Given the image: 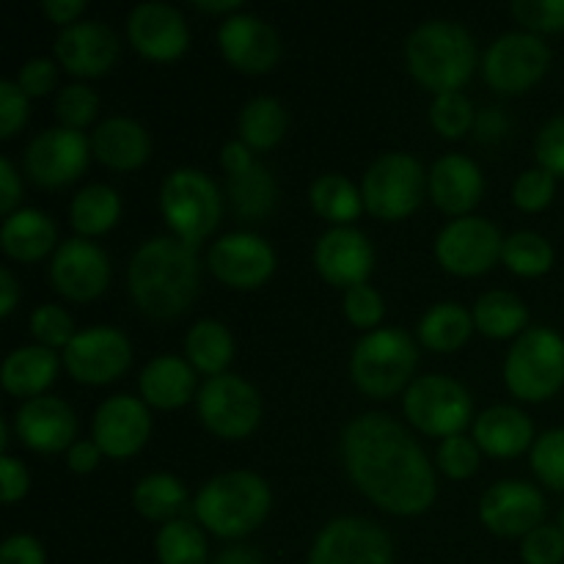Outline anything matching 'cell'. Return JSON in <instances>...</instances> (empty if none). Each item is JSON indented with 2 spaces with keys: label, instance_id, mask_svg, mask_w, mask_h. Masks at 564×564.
I'll return each mask as SVG.
<instances>
[{
  "label": "cell",
  "instance_id": "cell-44",
  "mask_svg": "<svg viewBox=\"0 0 564 564\" xmlns=\"http://www.w3.org/2000/svg\"><path fill=\"white\" fill-rule=\"evenodd\" d=\"M479 460H482V449L477 441L466 438V435H452L444 438L438 446V468L449 479H468L477 474Z\"/></svg>",
  "mask_w": 564,
  "mask_h": 564
},
{
  "label": "cell",
  "instance_id": "cell-38",
  "mask_svg": "<svg viewBox=\"0 0 564 564\" xmlns=\"http://www.w3.org/2000/svg\"><path fill=\"white\" fill-rule=\"evenodd\" d=\"M229 196L235 204V213L246 220H264L275 207V182L264 165H253L251 171L240 176H229Z\"/></svg>",
  "mask_w": 564,
  "mask_h": 564
},
{
  "label": "cell",
  "instance_id": "cell-17",
  "mask_svg": "<svg viewBox=\"0 0 564 564\" xmlns=\"http://www.w3.org/2000/svg\"><path fill=\"white\" fill-rule=\"evenodd\" d=\"M545 499L534 485L521 479L496 482L479 501V521L496 538H527L538 527H543Z\"/></svg>",
  "mask_w": 564,
  "mask_h": 564
},
{
  "label": "cell",
  "instance_id": "cell-28",
  "mask_svg": "<svg viewBox=\"0 0 564 564\" xmlns=\"http://www.w3.org/2000/svg\"><path fill=\"white\" fill-rule=\"evenodd\" d=\"M141 397L147 405L174 411L196 397V369L176 356H160L141 372Z\"/></svg>",
  "mask_w": 564,
  "mask_h": 564
},
{
  "label": "cell",
  "instance_id": "cell-8",
  "mask_svg": "<svg viewBox=\"0 0 564 564\" xmlns=\"http://www.w3.org/2000/svg\"><path fill=\"white\" fill-rule=\"evenodd\" d=\"M364 207L380 220H402L424 198V169L413 154H380L364 174Z\"/></svg>",
  "mask_w": 564,
  "mask_h": 564
},
{
  "label": "cell",
  "instance_id": "cell-50",
  "mask_svg": "<svg viewBox=\"0 0 564 564\" xmlns=\"http://www.w3.org/2000/svg\"><path fill=\"white\" fill-rule=\"evenodd\" d=\"M534 152H538L540 169L554 176H564V116H556L540 130Z\"/></svg>",
  "mask_w": 564,
  "mask_h": 564
},
{
  "label": "cell",
  "instance_id": "cell-36",
  "mask_svg": "<svg viewBox=\"0 0 564 564\" xmlns=\"http://www.w3.org/2000/svg\"><path fill=\"white\" fill-rule=\"evenodd\" d=\"M132 505L149 521L171 523L187 507V490L171 474H149L132 490Z\"/></svg>",
  "mask_w": 564,
  "mask_h": 564
},
{
  "label": "cell",
  "instance_id": "cell-12",
  "mask_svg": "<svg viewBox=\"0 0 564 564\" xmlns=\"http://www.w3.org/2000/svg\"><path fill=\"white\" fill-rule=\"evenodd\" d=\"M308 564H394V543L367 518H336L314 540Z\"/></svg>",
  "mask_w": 564,
  "mask_h": 564
},
{
  "label": "cell",
  "instance_id": "cell-3",
  "mask_svg": "<svg viewBox=\"0 0 564 564\" xmlns=\"http://www.w3.org/2000/svg\"><path fill=\"white\" fill-rule=\"evenodd\" d=\"M405 61L411 75L438 97L471 80L477 69V44L457 22L430 20L408 36Z\"/></svg>",
  "mask_w": 564,
  "mask_h": 564
},
{
  "label": "cell",
  "instance_id": "cell-58",
  "mask_svg": "<svg viewBox=\"0 0 564 564\" xmlns=\"http://www.w3.org/2000/svg\"><path fill=\"white\" fill-rule=\"evenodd\" d=\"M99 457H102V449H99L94 441H77L69 452H66V463H69L72 471L88 474L99 466Z\"/></svg>",
  "mask_w": 564,
  "mask_h": 564
},
{
  "label": "cell",
  "instance_id": "cell-62",
  "mask_svg": "<svg viewBox=\"0 0 564 564\" xmlns=\"http://www.w3.org/2000/svg\"><path fill=\"white\" fill-rule=\"evenodd\" d=\"M215 564H262L253 549H226Z\"/></svg>",
  "mask_w": 564,
  "mask_h": 564
},
{
  "label": "cell",
  "instance_id": "cell-25",
  "mask_svg": "<svg viewBox=\"0 0 564 564\" xmlns=\"http://www.w3.org/2000/svg\"><path fill=\"white\" fill-rule=\"evenodd\" d=\"M427 187L435 207L444 209L446 215L466 218V213H471L482 198L485 180L474 160L463 158V154H446L430 171Z\"/></svg>",
  "mask_w": 564,
  "mask_h": 564
},
{
  "label": "cell",
  "instance_id": "cell-55",
  "mask_svg": "<svg viewBox=\"0 0 564 564\" xmlns=\"http://www.w3.org/2000/svg\"><path fill=\"white\" fill-rule=\"evenodd\" d=\"M512 121L510 116H505L501 108H488L482 113H477V121H474V132H477V141L482 143H499L510 135Z\"/></svg>",
  "mask_w": 564,
  "mask_h": 564
},
{
  "label": "cell",
  "instance_id": "cell-11",
  "mask_svg": "<svg viewBox=\"0 0 564 564\" xmlns=\"http://www.w3.org/2000/svg\"><path fill=\"white\" fill-rule=\"evenodd\" d=\"M551 66V50L534 33H505L485 53V80L499 94H523L538 86Z\"/></svg>",
  "mask_w": 564,
  "mask_h": 564
},
{
  "label": "cell",
  "instance_id": "cell-56",
  "mask_svg": "<svg viewBox=\"0 0 564 564\" xmlns=\"http://www.w3.org/2000/svg\"><path fill=\"white\" fill-rule=\"evenodd\" d=\"M22 198V182L17 176V169L11 165L9 158L0 160V213L9 218V215L17 213V204Z\"/></svg>",
  "mask_w": 564,
  "mask_h": 564
},
{
  "label": "cell",
  "instance_id": "cell-31",
  "mask_svg": "<svg viewBox=\"0 0 564 564\" xmlns=\"http://www.w3.org/2000/svg\"><path fill=\"white\" fill-rule=\"evenodd\" d=\"M187 361L196 372L218 378L226 375V367L235 358V339H231L229 328L218 319H202L191 328L185 339Z\"/></svg>",
  "mask_w": 564,
  "mask_h": 564
},
{
  "label": "cell",
  "instance_id": "cell-16",
  "mask_svg": "<svg viewBox=\"0 0 564 564\" xmlns=\"http://www.w3.org/2000/svg\"><path fill=\"white\" fill-rule=\"evenodd\" d=\"M88 165V138L77 130L53 127L28 143L25 171L36 185L64 187L75 182Z\"/></svg>",
  "mask_w": 564,
  "mask_h": 564
},
{
  "label": "cell",
  "instance_id": "cell-46",
  "mask_svg": "<svg viewBox=\"0 0 564 564\" xmlns=\"http://www.w3.org/2000/svg\"><path fill=\"white\" fill-rule=\"evenodd\" d=\"M31 334L36 336V341L42 347H64L75 339V325H72V317L55 303H47V306H39L36 312L31 314Z\"/></svg>",
  "mask_w": 564,
  "mask_h": 564
},
{
  "label": "cell",
  "instance_id": "cell-59",
  "mask_svg": "<svg viewBox=\"0 0 564 564\" xmlns=\"http://www.w3.org/2000/svg\"><path fill=\"white\" fill-rule=\"evenodd\" d=\"M42 11L55 22V25H75L77 17L86 11V3L83 0H44Z\"/></svg>",
  "mask_w": 564,
  "mask_h": 564
},
{
  "label": "cell",
  "instance_id": "cell-57",
  "mask_svg": "<svg viewBox=\"0 0 564 564\" xmlns=\"http://www.w3.org/2000/svg\"><path fill=\"white\" fill-rule=\"evenodd\" d=\"M220 165H224V171L229 176H240L246 174V171H251L257 163H253V154L246 143L231 141L226 143L224 152H220Z\"/></svg>",
  "mask_w": 564,
  "mask_h": 564
},
{
  "label": "cell",
  "instance_id": "cell-43",
  "mask_svg": "<svg viewBox=\"0 0 564 564\" xmlns=\"http://www.w3.org/2000/svg\"><path fill=\"white\" fill-rule=\"evenodd\" d=\"M97 94L88 86H83V83H72V86L61 88L58 99H55V116H58L61 127H66V130L80 132L83 127H88L97 119Z\"/></svg>",
  "mask_w": 564,
  "mask_h": 564
},
{
  "label": "cell",
  "instance_id": "cell-19",
  "mask_svg": "<svg viewBox=\"0 0 564 564\" xmlns=\"http://www.w3.org/2000/svg\"><path fill=\"white\" fill-rule=\"evenodd\" d=\"M314 264L330 286H341L347 292L367 284L375 268L372 242L352 226H334L314 246Z\"/></svg>",
  "mask_w": 564,
  "mask_h": 564
},
{
  "label": "cell",
  "instance_id": "cell-51",
  "mask_svg": "<svg viewBox=\"0 0 564 564\" xmlns=\"http://www.w3.org/2000/svg\"><path fill=\"white\" fill-rule=\"evenodd\" d=\"M28 121V97L17 83H0V138H11Z\"/></svg>",
  "mask_w": 564,
  "mask_h": 564
},
{
  "label": "cell",
  "instance_id": "cell-10",
  "mask_svg": "<svg viewBox=\"0 0 564 564\" xmlns=\"http://www.w3.org/2000/svg\"><path fill=\"white\" fill-rule=\"evenodd\" d=\"M198 419L224 441L248 438L262 422V397L237 375H218L198 389Z\"/></svg>",
  "mask_w": 564,
  "mask_h": 564
},
{
  "label": "cell",
  "instance_id": "cell-42",
  "mask_svg": "<svg viewBox=\"0 0 564 564\" xmlns=\"http://www.w3.org/2000/svg\"><path fill=\"white\" fill-rule=\"evenodd\" d=\"M532 468L540 482L564 494V430H549L534 441Z\"/></svg>",
  "mask_w": 564,
  "mask_h": 564
},
{
  "label": "cell",
  "instance_id": "cell-9",
  "mask_svg": "<svg viewBox=\"0 0 564 564\" xmlns=\"http://www.w3.org/2000/svg\"><path fill=\"white\" fill-rule=\"evenodd\" d=\"M402 405H405L408 422L433 438L463 435L474 411L471 397L463 389V383L446 375H422L413 380Z\"/></svg>",
  "mask_w": 564,
  "mask_h": 564
},
{
  "label": "cell",
  "instance_id": "cell-21",
  "mask_svg": "<svg viewBox=\"0 0 564 564\" xmlns=\"http://www.w3.org/2000/svg\"><path fill=\"white\" fill-rule=\"evenodd\" d=\"M152 435V416L149 408L135 397H110L99 405L94 416V444L102 449V455L124 460L138 455L147 446Z\"/></svg>",
  "mask_w": 564,
  "mask_h": 564
},
{
  "label": "cell",
  "instance_id": "cell-18",
  "mask_svg": "<svg viewBox=\"0 0 564 564\" xmlns=\"http://www.w3.org/2000/svg\"><path fill=\"white\" fill-rule=\"evenodd\" d=\"M50 279L58 295L75 303L94 301L110 284V259L99 246L88 240H66L55 251Z\"/></svg>",
  "mask_w": 564,
  "mask_h": 564
},
{
  "label": "cell",
  "instance_id": "cell-7",
  "mask_svg": "<svg viewBox=\"0 0 564 564\" xmlns=\"http://www.w3.org/2000/svg\"><path fill=\"white\" fill-rule=\"evenodd\" d=\"M507 389L523 402H545L564 386V339L551 328H529L505 361Z\"/></svg>",
  "mask_w": 564,
  "mask_h": 564
},
{
  "label": "cell",
  "instance_id": "cell-41",
  "mask_svg": "<svg viewBox=\"0 0 564 564\" xmlns=\"http://www.w3.org/2000/svg\"><path fill=\"white\" fill-rule=\"evenodd\" d=\"M430 121H433L435 132L449 141H457L466 132L474 130V121H477V113H474V105L466 94L452 91V94H438L433 99V108H430Z\"/></svg>",
  "mask_w": 564,
  "mask_h": 564
},
{
  "label": "cell",
  "instance_id": "cell-63",
  "mask_svg": "<svg viewBox=\"0 0 564 564\" xmlns=\"http://www.w3.org/2000/svg\"><path fill=\"white\" fill-rule=\"evenodd\" d=\"M560 529L564 532V510H562V527H560Z\"/></svg>",
  "mask_w": 564,
  "mask_h": 564
},
{
  "label": "cell",
  "instance_id": "cell-13",
  "mask_svg": "<svg viewBox=\"0 0 564 564\" xmlns=\"http://www.w3.org/2000/svg\"><path fill=\"white\" fill-rule=\"evenodd\" d=\"M505 251L501 231L485 218H457L446 229H441L435 240V259L452 275L474 279L494 268Z\"/></svg>",
  "mask_w": 564,
  "mask_h": 564
},
{
  "label": "cell",
  "instance_id": "cell-23",
  "mask_svg": "<svg viewBox=\"0 0 564 564\" xmlns=\"http://www.w3.org/2000/svg\"><path fill=\"white\" fill-rule=\"evenodd\" d=\"M14 427L22 444L39 455L69 452L77 444L75 411L58 397H36V400L22 402L14 416Z\"/></svg>",
  "mask_w": 564,
  "mask_h": 564
},
{
  "label": "cell",
  "instance_id": "cell-2",
  "mask_svg": "<svg viewBox=\"0 0 564 564\" xmlns=\"http://www.w3.org/2000/svg\"><path fill=\"white\" fill-rule=\"evenodd\" d=\"M127 286L132 303L152 319H174L193 306L202 292V264L196 248L176 237L147 240L130 259Z\"/></svg>",
  "mask_w": 564,
  "mask_h": 564
},
{
  "label": "cell",
  "instance_id": "cell-34",
  "mask_svg": "<svg viewBox=\"0 0 564 564\" xmlns=\"http://www.w3.org/2000/svg\"><path fill=\"white\" fill-rule=\"evenodd\" d=\"M69 218L83 237H99L113 229L121 218V198L108 185H88L72 198Z\"/></svg>",
  "mask_w": 564,
  "mask_h": 564
},
{
  "label": "cell",
  "instance_id": "cell-54",
  "mask_svg": "<svg viewBox=\"0 0 564 564\" xmlns=\"http://www.w3.org/2000/svg\"><path fill=\"white\" fill-rule=\"evenodd\" d=\"M0 490H3V501L6 505H14V501H20L22 496L28 494V485H31V479H28V471L25 466H22L17 457L11 455H3L0 457Z\"/></svg>",
  "mask_w": 564,
  "mask_h": 564
},
{
  "label": "cell",
  "instance_id": "cell-61",
  "mask_svg": "<svg viewBox=\"0 0 564 564\" xmlns=\"http://www.w3.org/2000/svg\"><path fill=\"white\" fill-rule=\"evenodd\" d=\"M198 11H204V14H240L242 11V3L240 0H196Z\"/></svg>",
  "mask_w": 564,
  "mask_h": 564
},
{
  "label": "cell",
  "instance_id": "cell-1",
  "mask_svg": "<svg viewBox=\"0 0 564 564\" xmlns=\"http://www.w3.org/2000/svg\"><path fill=\"white\" fill-rule=\"evenodd\" d=\"M341 460L352 485L391 516H422L435 501V468L389 413H364L341 433Z\"/></svg>",
  "mask_w": 564,
  "mask_h": 564
},
{
  "label": "cell",
  "instance_id": "cell-37",
  "mask_svg": "<svg viewBox=\"0 0 564 564\" xmlns=\"http://www.w3.org/2000/svg\"><path fill=\"white\" fill-rule=\"evenodd\" d=\"M286 110L279 99L273 97H257L242 108L240 113V141L246 143L248 149H257V152H264V149H273L275 143H281V138L286 135Z\"/></svg>",
  "mask_w": 564,
  "mask_h": 564
},
{
  "label": "cell",
  "instance_id": "cell-24",
  "mask_svg": "<svg viewBox=\"0 0 564 564\" xmlns=\"http://www.w3.org/2000/svg\"><path fill=\"white\" fill-rule=\"evenodd\" d=\"M55 58L69 75L102 77L119 58V39L105 22H75L55 39Z\"/></svg>",
  "mask_w": 564,
  "mask_h": 564
},
{
  "label": "cell",
  "instance_id": "cell-52",
  "mask_svg": "<svg viewBox=\"0 0 564 564\" xmlns=\"http://www.w3.org/2000/svg\"><path fill=\"white\" fill-rule=\"evenodd\" d=\"M55 83H58V69L50 58L28 61L17 75V86L22 88L25 97H44V94L53 91Z\"/></svg>",
  "mask_w": 564,
  "mask_h": 564
},
{
  "label": "cell",
  "instance_id": "cell-45",
  "mask_svg": "<svg viewBox=\"0 0 564 564\" xmlns=\"http://www.w3.org/2000/svg\"><path fill=\"white\" fill-rule=\"evenodd\" d=\"M556 193V176L549 174L545 169H529L523 171L512 187V202L523 213H540L554 202Z\"/></svg>",
  "mask_w": 564,
  "mask_h": 564
},
{
  "label": "cell",
  "instance_id": "cell-32",
  "mask_svg": "<svg viewBox=\"0 0 564 564\" xmlns=\"http://www.w3.org/2000/svg\"><path fill=\"white\" fill-rule=\"evenodd\" d=\"M471 330L474 314H468L460 303H438L419 319V341L435 352L460 350Z\"/></svg>",
  "mask_w": 564,
  "mask_h": 564
},
{
  "label": "cell",
  "instance_id": "cell-35",
  "mask_svg": "<svg viewBox=\"0 0 564 564\" xmlns=\"http://www.w3.org/2000/svg\"><path fill=\"white\" fill-rule=\"evenodd\" d=\"M308 202L319 218L336 226H350L361 215V209H367L361 191L341 174H323L319 180H314Z\"/></svg>",
  "mask_w": 564,
  "mask_h": 564
},
{
  "label": "cell",
  "instance_id": "cell-4",
  "mask_svg": "<svg viewBox=\"0 0 564 564\" xmlns=\"http://www.w3.org/2000/svg\"><path fill=\"white\" fill-rule=\"evenodd\" d=\"M268 482L253 471H226L213 477L193 501L198 523L224 540L246 538L257 532L270 516Z\"/></svg>",
  "mask_w": 564,
  "mask_h": 564
},
{
  "label": "cell",
  "instance_id": "cell-49",
  "mask_svg": "<svg viewBox=\"0 0 564 564\" xmlns=\"http://www.w3.org/2000/svg\"><path fill=\"white\" fill-rule=\"evenodd\" d=\"M383 297L375 286L361 284L345 292V317L350 319L356 328H375L383 319Z\"/></svg>",
  "mask_w": 564,
  "mask_h": 564
},
{
  "label": "cell",
  "instance_id": "cell-47",
  "mask_svg": "<svg viewBox=\"0 0 564 564\" xmlns=\"http://www.w3.org/2000/svg\"><path fill=\"white\" fill-rule=\"evenodd\" d=\"M512 14L529 31L560 33L564 31V0H516Z\"/></svg>",
  "mask_w": 564,
  "mask_h": 564
},
{
  "label": "cell",
  "instance_id": "cell-29",
  "mask_svg": "<svg viewBox=\"0 0 564 564\" xmlns=\"http://www.w3.org/2000/svg\"><path fill=\"white\" fill-rule=\"evenodd\" d=\"M55 242H58V229L53 218L39 209H17L3 220V229H0V246L6 257L17 262H39L53 251Z\"/></svg>",
  "mask_w": 564,
  "mask_h": 564
},
{
  "label": "cell",
  "instance_id": "cell-39",
  "mask_svg": "<svg viewBox=\"0 0 564 564\" xmlns=\"http://www.w3.org/2000/svg\"><path fill=\"white\" fill-rule=\"evenodd\" d=\"M160 564H207V538L187 518L163 523L154 540Z\"/></svg>",
  "mask_w": 564,
  "mask_h": 564
},
{
  "label": "cell",
  "instance_id": "cell-6",
  "mask_svg": "<svg viewBox=\"0 0 564 564\" xmlns=\"http://www.w3.org/2000/svg\"><path fill=\"white\" fill-rule=\"evenodd\" d=\"M160 209L176 240L198 248L220 224L218 185L204 171L176 169L165 176L160 191Z\"/></svg>",
  "mask_w": 564,
  "mask_h": 564
},
{
  "label": "cell",
  "instance_id": "cell-40",
  "mask_svg": "<svg viewBox=\"0 0 564 564\" xmlns=\"http://www.w3.org/2000/svg\"><path fill=\"white\" fill-rule=\"evenodd\" d=\"M501 262L523 279H538L545 275L554 264V248L538 231H518V235L507 237L505 251H501Z\"/></svg>",
  "mask_w": 564,
  "mask_h": 564
},
{
  "label": "cell",
  "instance_id": "cell-22",
  "mask_svg": "<svg viewBox=\"0 0 564 564\" xmlns=\"http://www.w3.org/2000/svg\"><path fill=\"white\" fill-rule=\"evenodd\" d=\"M130 44L149 61H176L191 44L187 22L174 6L141 3L127 17Z\"/></svg>",
  "mask_w": 564,
  "mask_h": 564
},
{
  "label": "cell",
  "instance_id": "cell-53",
  "mask_svg": "<svg viewBox=\"0 0 564 564\" xmlns=\"http://www.w3.org/2000/svg\"><path fill=\"white\" fill-rule=\"evenodd\" d=\"M0 564H47L44 545L31 534H14L0 549Z\"/></svg>",
  "mask_w": 564,
  "mask_h": 564
},
{
  "label": "cell",
  "instance_id": "cell-48",
  "mask_svg": "<svg viewBox=\"0 0 564 564\" xmlns=\"http://www.w3.org/2000/svg\"><path fill=\"white\" fill-rule=\"evenodd\" d=\"M523 564H562L564 562V532L556 527H538L521 540Z\"/></svg>",
  "mask_w": 564,
  "mask_h": 564
},
{
  "label": "cell",
  "instance_id": "cell-20",
  "mask_svg": "<svg viewBox=\"0 0 564 564\" xmlns=\"http://www.w3.org/2000/svg\"><path fill=\"white\" fill-rule=\"evenodd\" d=\"M218 44L224 58L248 75H264L281 58V39L275 28L246 11L226 17L218 31Z\"/></svg>",
  "mask_w": 564,
  "mask_h": 564
},
{
  "label": "cell",
  "instance_id": "cell-30",
  "mask_svg": "<svg viewBox=\"0 0 564 564\" xmlns=\"http://www.w3.org/2000/svg\"><path fill=\"white\" fill-rule=\"evenodd\" d=\"M58 367V356H55L50 347H20V350L6 356L0 380H3V389L9 391L11 397L36 400V397H42L44 391L53 386Z\"/></svg>",
  "mask_w": 564,
  "mask_h": 564
},
{
  "label": "cell",
  "instance_id": "cell-5",
  "mask_svg": "<svg viewBox=\"0 0 564 564\" xmlns=\"http://www.w3.org/2000/svg\"><path fill=\"white\" fill-rule=\"evenodd\" d=\"M416 341L402 328H380L364 336L350 358V378L372 400H389L416 372Z\"/></svg>",
  "mask_w": 564,
  "mask_h": 564
},
{
  "label": "cell",
  "instance_id": "cell-33",
  "mask_svg": "<svg viewBox=\"0 0 564 564\" xmlns=\"http://www.w3.org/2000/svg\"><path fill=\"white\" fill-rule=\"evenodd\" d=\"M529 325V308L512 292H485L474 306V328L490 339H510L521 336Z\"/></svg>",
  "mask_w": 564,
  "mask_h": 564
},
{
  "label": "cell",
  "instance_id": "cell-26",
  "mask_svg": "<svg viewBox=\"0 0 564 564\" xmlns=\"http://www.w3.org/2000/svg\"><path fill=\"white\" fill-rule=\"evenodd\" d=\"M91 152L108 169L135 171L149 160L152 141L138 121L127 119V116H113L94 130Z\"/></svg>",
  "mask_w": 564,
  "mask_h": 564
},
{
  "label": "cell",
  "instance_id": "cell-27",
  "mask_svg": "<svg viewBox=\"0 0 564 564\" xmlns=\"http://www.w3.org/2000/svg\"><path fill=\"white\" fill-rule=\"evenodd\" d=\"M474 441L490 457H518L534 446V424L523 411L510 405L488 408L474 424Z\"/></svg>",
  "mask_w": 564,
  "mask_h": 564
},
{
  "label": "cell",
  "instance_id": "cell-15",
  "mask_svg": "<svg viewBox=\"0 0 564 564\" xmlns=\"http://www.w3.org/2000/svg\"><path fill=\"white\" fill-rule=\"evenodd\" d=\"M209 273L231 290H257L273 275L275 251L251 231L226 235L209 248Z\"/></svg>",
  "mask_w": 564,
  "mask_h": 564
},
{
  "label": "cell",
  "instance_id": "cell-60",
  "mask_svg": "<svg viewBox=\"0 0 564 564\" xmlns=\"http://www.w3.org/2000/svg\"><path fill=\"white\" fill-rule=\"evenodd\" d=\"M17 301H20V284L11 275L9 268L0 270V317H11V312L17 308Z\"/></svg>",
  "mask_w": 564,
  "mask_h": 564
},
{
  "label": "cell",
  "instance_id": "cell-14",
  "mask_svg": "<svg viewBox=\"0 0 564 564\" xmlns=\"http://www.w3.org/2000/svg\"><path fill=\"white\" fill-rule=\"evenodd\" d=\"M132 364V345L119 328L97 325L75 334L64 350V367L72 380L86 386H105L119 380Z\"/></svg>",
  "mask_w": 564,
  "mask_h": 564
}]
</instances>
